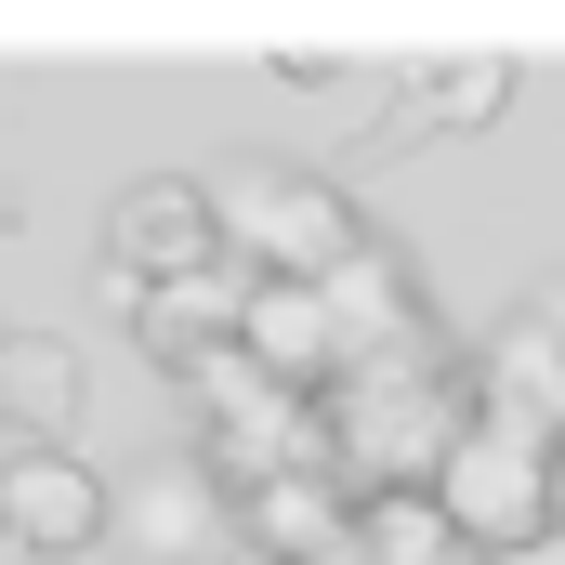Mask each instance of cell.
Instances as JSON below:
<instances>
[{
    "label": "cell",
    "instance_id": "cell-9",
    "mask_svg": "<svg viewBox=\"0 0 565 565\" xmlns=\"http://www.w3.org/2000/svg\"><path fill=\"white\" fill-rule=\"evenodd\" d=\"M434 565H487V553H473V540H460V553H434Z\"/></svg>",
    "mask_w": 565,
    "mask_h": 565
},
{
    "label": "cell",
    "instance_id": "cell-2",
    "mask_svg": "<svg viewBox=\"0 0 565 565\" xmlns=\"http://www.w3.org/2000/svg\"><path fill=\"white\" fill-rule=\"evenodd\" d=\"M224 250H264V277H342L369 237H355V211H342V184H302V171H264V184H237L224 198Z\"/></svg>",
    "mask_w": 565,
    "mask_h": 565
},
{
    "label": "cell",
    "instance_id": "cell-5",
    "mask_svg": "<svg viewBox=\"0 0 565 565\" xmlns=\"http://www.w3.org/2000/svg\"><path fill=\"white\" fill-rule=\"evenodd\" d=\"M106 540V473L66 447H13L0 460V553H93Z\"/></svg>",
    "mask_w": 565,
    "mask_h": 565
},
{
    "label": "cell",
    "instance_id": "cell-3",
    "mask_svg": "<svg viewBox=\"0 0 565 565\" xmlns=\"http://www.w3.org/2000/svg\"><path fill=\"white\" fill-rule=\"evenodd\" d=\"M211 250H224V211H211V184H184V171H145L106 198V277L119 289H171V277H211Z\"/></svg>",
    "mask_w": 565,
    "mask_h": 565
},
{
    "label": "cell",
    "instance_id": "cell-8",
    "mask_svg": "<svg viewBox=\"0 0 565 565\" xmlns=\"http://www.w3.org/2000/svg\"><path fill=\"white\" fill-rule=\"evenodd\" d=\"M487 565H565V526H540V540H513V553H487Z\"/></svg>",
    "mask_w": 565,
    "mask_h": 565
},
{
    "label": "cell",
    "instance_id": "cell-1",
    "mask_svg": "<svg viewBox=\"0 0 565 565\" xmlns=\"http://www.w3.org/2000/svg\"><path fill=\"white\" fill-rule=\"evenodd\" d=\"M106 540H119V565H250L211 460H132L106 487Z\"/></svg>",
    "mask_w": 565,
    "mask_h": 565
},
{
    "label": "cell",
    "instance_id": "cell-7",
    "mask_svg": "<svg viewBox=\"0 0 565 565\" xmlns=\"http://www.w3.org/2000/svg\"><path fill=\"white\" fill-rule=\"evenodd\" d=\"M473 422L513 434V447H540V460L565 447V342L553 329H513V342L473 369Z\"/></svg>",
    "mask_w": 565,
    "mask_h": 565
},
{
    "label": "cell",
    "instance_id": "cell-4",
    "mask_svg": "<svg viewBox=\"0 0 565 565\" xmlns=\"http://www.w3.org/2000/svg\"><path fill=\"white\" fill-rule=\"evenodd\" d=\"M434 500H447V526H460L473 553H513V540H540V526H553V460L473 422V434H460V460L434 473Z\"/></svg>",
    "mask_w": 565,
    "mask_h": 565
},
{
    "label": "cell",
    "instance_id": "cell-10",
    "mask_svg": "<svg viewBox=\"0 0 565 565\" xmlns=\"http://www.w3.org/2000/svg\"><path fill=\"white\" fill-rule=\"evenodd\" d=\"M553 526H565V460H553Z\"/></svg>",
    "mask_w": 565,
    "mask_h": 565
},
{
    "label": "cell",
    "instance_id": "cell-6",
    "mask_svg": "<svg viewBox=\"0 0 565 565\" xmlns=\"http://www.w3.org/2000/svg\"><path fill=\"white\" fill-rule=\"evenodd\" d=\"M79 395H93V369H79L66 329H0V434L13 447H66Z\"/></svg>",
    "mask_w": 565,
    "mask_h": 565
}]
</instances>
